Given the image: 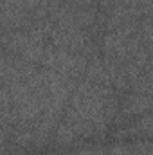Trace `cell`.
Listing matches in <instances>:
<instances>
[{
	"mask_svg": "<svg viewBox=\"0 0 153 155\" xmlns=\"http://www.w3.org/2000/svg\"><path fill=\"white\" fill-rule=\"evenodd\" d=\"M7 87H9V94H11V101H13V110L16 114L18 123L34 121L41 114V110H40V105L36 101V97L29 90L27 83L22 81V79H15V81H9Z\"/></svg>",
	"mask_w": 153,
	"mask_h": 155,
	"instance_id": "1",
	"label": "cell"
},
{
	"mask_svg": "<svg viewBox=\"0 0 153 155\" xmlns=\"http://www.w3.org/2000/svg\"><path fill=\"white\" fill-rule=\"evenodd\" d=\"M151 108V97L144 96V94H130L126 96L124 103L119 105V112L115 119H130V117L141 116V114H148V110Z\"/></svg>",
	"mask_w": 153,
	"mask_h": 155,
	"instance_id": "2",
	"label": "cell"
},
{
	"mask_svg": "<svg viewBox=\"0 0 153 155\" xmlns=\"http://www.w3.org/2000/svg\"><path fill=\"white\" fill-rule=\"evenodd\" d=\"M52 141H54V144H56V146L67 148V146L76 144L79 139L76 137L74 130H72L67 123L60 121V123H58V126H56V130H54V137H52Z\"/></svg>",
	"mask_w": 153,
	"mask_h": 155,
	"instance_id": "3",
	"label": "cell"
},
{
	"mask_svg": "<svg viewBox=\"0 0 153 155\" xmlns=\"http://www.w3.org/2000/svg\"><path fill=\"white\" fill-rule=\"evenodd\" d=\"M106 150L103 146H85L81 150H76L72 152V155H105Z\"/></svg>",
	"mask_w": 153,
	"mask_h": 155,
	"instance_id": "4",
	"label": "cell"
},
{
	"mask_svg": "<svg viewBox=\"0 0 153 155\" xmlns=\"http://www.w3.org/2000/svg\"><path fill=\"white\" fill-rule=\"evenodd\" d=\"M13 155H38V153H33V152H15Z\"/></svg>",
	"mask_w": 153,
	"mask_h": 155,
	"instance_id": "5",
	"label": "cell"
}]
</instances>
